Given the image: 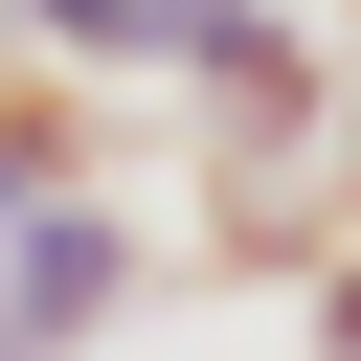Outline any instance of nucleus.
<instances>
[{
  "label": "nucleus",
  "instance_id": "3",
  "mask_svg": "<svg viewBox=\"0 0 361 361\" xmlns=\"http://www.w3.org/2000/svg\"><path fill=\"white\" fill-rule=\"evenodd\" d=\"M316 203L361 226V23H338V158H316Z\"/></svg>",
  "mask_w": 361,
  "mask_h": 361
},
{
  "label": "nucleus",
  "instance_id": "2",
  "mask_svg": "<svg viewBox=\"0 0 361 361\" xmlns=\"http://www.w3.org/2000/svg\"><path fill=\"white\" fill-rule=\"evenodd\" d=\"M293 316H316V361H361V226H338V248L293 271Z\"/></svg>",
  "mask_w": 361,
  "mask_h": 361
},
{
  "label": "nucleus",
  "instance_id": "1",
  "mask_svg": "<svg viewBox=\"0 0 361 361\" xmlns=\"http://www.w3.org/2000/svg\"><path fill=\"white\" fill-rule=\"evenodd\" d=\"M135 293H158V226H135L113 180H45V203H0V361H90Z\"/></svg>",
  "mask_w": 361,
  "mask_h": 361
},
{
  "label": "nucleus",
  "instance_id": "4",
  "mask_svg": "<svg viewBox=\"0 0 361 361\" xmlns=\"http://www.w3.org/2000/svg\"><path fill=\"white\" fill-rule=\"evenodd\" d=\"M316 23H361V0H316Z\"/></svg>",
  "mask_w": 361,
  "mask_h": 361
}]
</instances>
